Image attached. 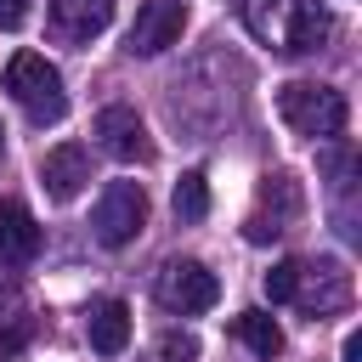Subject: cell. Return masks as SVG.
<instances>
[{
	"label": "cell",
	"mask_w": 362,
	"mask_h": 362,
	"mask_svg": "<svg viewBox=\"0 0 362 362\" xmlns=\"http://www.w3.org/2000/svg\"><path fill=\"white\" fill-rule=\"evenodd\" d=\"M6 90L11 102L34 119V124H57L68 113V90H62V74L40 57V51H17L6 62Z\"/></svg>",
	"instance_id": "1"
},
{
	"label": "cell",
	"mask_w": 362,
	"mask_h": 362,
	"mask_svg": "<svg viewBox=\"0 0 362 362\" xmlns=\"http://www.w3.org/2000/svg\"><path fill=\"white\" fill-rule=\"evenodd\" d=\"M0 147H6V130H0Z\"/></svg>",
	"instance_id": "19"
},
{
	"label": "cell",
	"mask_w": 362,
	"mask_h": 362,
	"mask_svg": "<svg viewBox=\"0 0 362 362\" xmlns=\"http://www.w3.org/2000/svg\"><path fill=\"white\" fill-rule=\"evenodd\" d=\"M141 226H147V192H141V181H107L102 198H96V209H90L96 243L102 249H124V243H136Z\"/></svg>",
	"instance_id": "3"
},
{
	"label": "cell",
	"mask_w": 362,
	"mask_h": 362,
	"mask_svg": "<svg viewBox=\"0 0 362 362\" xmlns=\"http://www.w3.org/2000/svg\"><path fill=\"white\" fill-rule=\"evenodd\" d=\"M232 334H238L255 356H266V362L283 351V328H277L266 311H238V317H232Z\"/></svg>",
	"instance_id": "12"
},
{
	"label": "cell",
	"mask_w": 362,
	"mask_h": 362,
	"mask_svg": "<svg viewBox=\"0 0 362 362\" xmlns=\"http://www.w3.org/2000/svg\"><path fill=\"white\" fill-rule=\"evenodd\" d=\"M260 28H272V34L283 40V51H317L334 23H328V11H322L317 0H266Z\"/></svg>",
	"instance_id": "4"
},
{
	"label": "cell",
	"mask_w": 362,
	"mask_h": 362,
	"mask_svg": "<svg viewBox=\"0 0 362 362\" xmlns=\"http://www.w3.org/2000/svg\"><path fill=\"white\" fill-rule=\"evenodd\" d=\"M170 204H175V221H187V226L204 221V215H209V181H204V170H187V175L175 181V198H170Z\"/></svg>",
	"instance_id": "13"
},
{
	"label": "cell",
	"mask_w": 362,
	"mask_h": 362,
	"mask_svg": "<svg viewBox=\"0 0 362 362\" xmlns=\"http://www.w3.org/2000/svg\"><path fill=\"white\" fill-rule=\"evenodd\" d=\"M158 300H164L170 311L192 317V311H209V305L221 300V283H215V272H209L204 260H170L164 277H158Z\"/></svg>",
	"instance_id": "6"
},
{
	"label": "cell",
	"mask_w": 362,
	"mask_h": 362,
	"mask_svg": "<svg viewBox=\"0 0 362 362\" xmlns=\"http://www.w3.org/2000/svg\"><path fill=\"white\" fill-rule=\"evenodd\" d=\"M339 362H362V334H345V345H339Z\"/></svg>",
	"instance_id": "18"
},
{
	"label": "cell",
	"mask_w": 362,
	"mask_h": 362,
	"mask_svg": "<svg viewBox=\"0 0 362 362\" xmlns=\"http://www.w3.org/2000/svg\"><path fill=\"white\" fill-rule=\"evenodd\" d=\"M158 362H198V339L192 334H164L158 339Z\"/></svg>",
	"instance_id": "16"
},
{
	"label": "cell",
	"mask_w": 362,
	"mask_h": 362,
	"mask_svg": "<svg viewBox=\"0 0 362 362\" xmlns=\"http://www.w3.org/2000/svg\"><path fill=\"white\" fill-rule=\"evenodd\" d=\"M181 28H187V0H141L136 6V23L124 34V51L158 57V51H170L181 40Z\"/></svg>",
	"instance_id": "5"
},
{
	"label": "cell",
	"mask_w": 362,
	"mask_h": 362,
	"mask_svg": "<svg viewBox=\"0 0 362 362\" xmlns=\"http://www.w3.org/2000/svg\"><path fill=\"white\" fill-rule=\"evenodd\" d=\"M277 113H283V124H288L294 136H305V141H328V136L345 130V96L328 90V85H305V79L283 85V90H277Z\"/></svg>",
	"instance_id": "2"
},
{
	"label": "cell",
	"mask_w": 362,
	"mask_h": 362,
	"mask_svg": "<svg viewBox=\"0 0 362 362\" xmlns=\"http://www.w3.org/2000/svg\"><path fill=\"white\" fill-rule=\"evenodd\" d=\"M34 255H40V226H34V215H28L23 204L0 198V260L23 266V260H34Z\"/></svg>",
	"instance_id": "10"
},
{
	"label": "cell",
	"mask_w": 362,
	"mask_h": 362,
	"mask_svg": "<svg viewBox=\"0 0 362 362\" xmlns=\"http://www.w3.org/2000/svg\"><path fill=\"white\" fill-rule=\"evenodd\" d=\"M28 328H34V317H28V311H11V317L0 322V362H6L23 339H28Z\"/></svg>",
	"instance_id": "15"
},
{
	"label": "cell",
	"mask_w": 362,
	"mask_h": 362,
	"mask_svg": "<svg viewBox=\"0 0 362 362\" xmlns=\"http://www.w3.org/2000/svg\"><path fill=\"white\" fill-rule=\"evenodd\" d=\"M40 187H45V198H57V204H74V198L90 187V153H85L79 141H62V147H51V153L40 158Z\"/></svg>",
	"instance_id": "8"
},
{
	"label": "cell",
	"mask_w": 362,
	"mask_h": 362,
	"mask_svg": "<svg viewBox=\"0 0 362 362\" xmlns=\"http://www.w3.org/2000/svg\"><path fill=\"white\" fill-rule=\"evenodd\" d=\"M124 345H130V305H124V300H102V305L90 311V351L119 356Z\"/></svg>",
	"instance_id": "11"
},
{
	"label": "cell",
	"mask_w": 362,
	"mask_h": 362,
	"mask_svg": "<svg viewBox=\"0 0 362 362\" xmlns=\"http://www.w3.org/2000/svg\"><path fill=\"white\" fill-rule=\"evenodd\" d=\"M96 141H102V153L119 158V164H147V158H153L147 124L136 119V107H119V102L96 113Z\"/></svg>",
	"instance_id": "7"
},
{
	"label": "cell",
	"mask_w": 362,
	"mask_h": 362,
	"mask_svg": "<svg viewBox=\"0 0 362 362\" xmlns=\"http://www.w3.org/2000/svg\"><path fill=\"white\" fill-rule=\"evenodd\" d=\"M300 294V260H277L266 272V300H294Z\"/></svg>",
	"instance_id": "14"
},
{
	"label": "cell",
	"mask_w": 362,
	"mask_h": 362,
	"mask_svg": "<svg viewBox=\"0 0 362 362\" xmlns=\"http://www.w3.org/2000/svg\"><path fill=\"white\" fill-rule=\"evenodd\" d=\"M28 23V0H0V28L11 34V28H23Z\"/></svg>",
	"instance_id": "17"
},
{
	"label": "cell",
	"mask_w": 362,
	"mask_h": 362,
	"mask_svg": "<svg viewBox=\"0 0 362 362\" xmlns=\"http://www.w3.org/2000/svg\"><path fill=\"white\" fill-rule=\"evenodd\" d=\"M51 23L62 40H96L113 23V0H51Z\"/></svg>",
	"instance_id": "9"
}]
</instances>
